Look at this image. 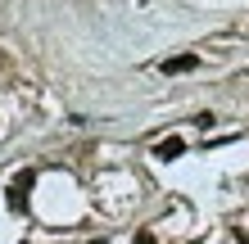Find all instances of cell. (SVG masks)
I'll list each match as a JSON object with an SVG mask.
<instances>
[{
    "label": "cell",
    "mask_w": 249,
    "mask_h": 244,
    "mask_svg": "<svg viewBox=\"0 0 249 244\" xmlns=\"http://www.w3.org/2000/svg\"><path fill=\"white\" fill-rule=\"evenodd\" d=\"M32 185H36V172H32V167H23L18 177L9 181V190H5L9 212H27V195H32Z\"/></svg>",
    "instance_id": "1"
},
{
    "label": "cell",
    "mask_w": 249,
    "mask_h": 244,
    "mask_svg": "<svg viewBox=\"0 0 249 244\" xmlns=\"http://www.w3.org/2000/svg\"><path fill=\"white\" fill-rule=\"evenodd\" d=\"M159 68H163V77H181V73H195V68H199V54H172V59H163Z\"/></svg>",
    "instance_id": "2"
},
{
    "label": "cell",
    "mask_w": 249,
    "mask_h": 244,
    "mask_svg": "<svg viewBox=\"0 0 249 244\" xmlns=\"http://www.w3.org/2000/svg\"><path fill=\"white\" fill-rule=\"evenodd\" d=\"M181 154H186V140H181V136H163V140L154 145V159H163V163L181 159Z\"/></svg>",
    "instance_id": "3"
},
{
    "label": "cell",
    "mask_w": 249,
    "mask_h": 244,
    "mask_svg": "<svg viewBox=\"0 0 249 244\" xmlns=\"http://www.w3.org/2000/svg\"><path fill=\"white\" fill-rule=\"evenodd\" d=\"M131 244H159V240H154V231H136V240H131Z\"/></svg>",
    "instance_id": "4"
},
{
    "label": "cell",
    "mask_w": 249,
    "mask_h": 244,
    "mask_svg": "<svg viewBox=\"0 0 249 244\" xmlns=\"http://www.w3.org/2000/svg\"><path fill=\"white\" fill-rule=\"evenodd\" d=\"M91 244H105V240H91Z\"/></svg>",
    "instance_id": "5"
}]
</instances>
